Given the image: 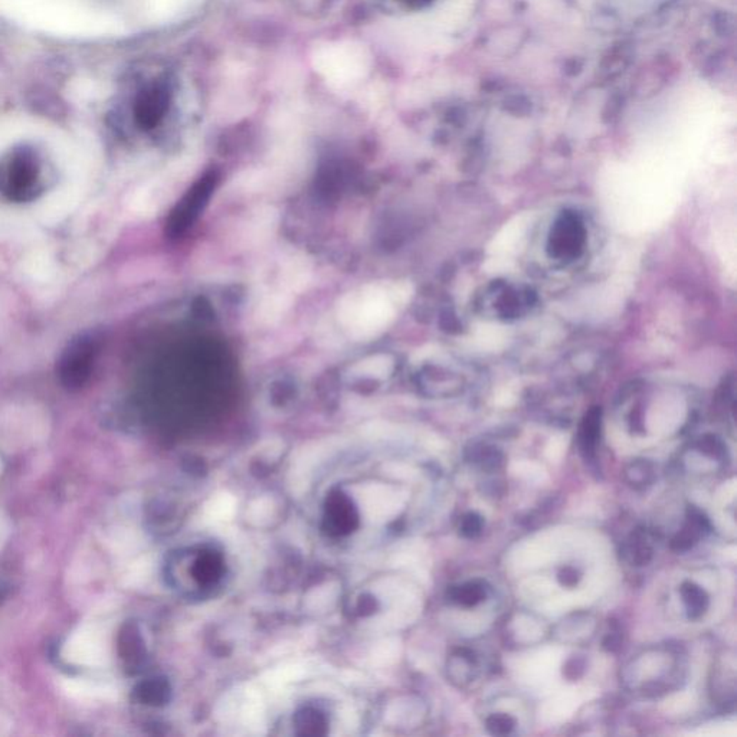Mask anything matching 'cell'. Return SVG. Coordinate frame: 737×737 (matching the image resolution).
Listing matches in <instances>:
<instances>
[{
    "mask_svg": "<svg viewBox=\"0 0 737 737\" xmlns=\"http://www.w3.org/2000/svg\"><path fill=\"white\" fill-rule=\"evenodd\" d=\"M343 325L359 339L376 336L393 317L388 293L381 285H367L350 293L339 305Z\"/></svg>",
    "mask_w": 737,
    "mask_h": 737,
    "instance_id": "6da1fadb",
    "label": "cell"
},
{
    "mask_svg": "<svg viewBox=\"0 0 737 737\" xmlns=\"http://www.w3.org/2000/svg\"><path fill=\"white\" fill-rule=\"evenodd\" d=\"M63 657L71 664L100 668L111 658L110 633L105 625L87 622L71 633L63 648Z\"/></svg>",
    "mask_w": 737,
    "mask_h": 737,
    "instance_id": "7a4b0ae2",
    "label": "cell"
},
{
    "mask_svg": "<svg viewBox=\"0 0 737 737\" xmlns=\"http://www.w3.org/2000/svg\"><path fill=\"white\" fill-rule=\"evenodd\" d=\"M585 224L575 212H564L554 221L547 238V254L552 260L571 264L583 254L586 245Z\"/></svg>",
    "mask_w": 737,
    "mask_h": 737,
    "instance_id": "3957f363",
    "label": "cell"
},
{
    "mask_svg": "<svg viewBox=\"0 0 737 737\" xmlns=\"http://www.w3.org/2000/svg\"><path fill=\"white\" fill-rule=\"evenodd\" d=\"M38 163L34 153L14 150L0 160V192L7 198L22 201L35 186Z\"/></svg>",
    "mask_w": 737,
    "mask_h": 737,
    "instance_id": "277c9868",
    "label": "cell"
},
{
    "mask_svg": "<svg viewBox=\"0 0 737 737\" xmlns=\"http://www.w3.org/2000/svg\"><path fill=\"white\" fill-rule=\"evenodd\" d=\"M95 354L97 342L94 337L80 336L74 340L59 360V379L66 386H81L90 378Z\"/></svg>",
    "mask_w": 737,
    "mask_h": 737,
    "instance_id": "5b68a950",
    "label": "cell"
},
{
    "mask_svg": "<svg viewBox=\"0 0 737 737\" xmlns=\"http://www.w3.org/2000/svg\"><path fill=\"white\" fill-rule=\"evenodd\" d=\"M533 295L530 291L514 285L497 284L487 294V307L499 319H517L529 312L533 304Z\"/></svg>",
    "mask_w": 737,
    "mask_h": 737,
    "instance_id": "8992f818",
    "label": "cell"
},
{
    "mask_svg": "<svg viewBox=\"0 0 737 737\" xmlns=\"http://www.w3.org/2000/svg\"><path fill=\"white\" fill-rule=\"evenodd\" d=\"M169 93L162 85L144 88L135 100V120L142 127L152 128L166 115Z\"/></svg>",
    "mask_w": 737,
    "mask_h": 737,
    "instance_id": "52a82bcc",
    "label": "cell"
},
{
    "mask_svg": "<svg viewBox=\"0 0 737 737\" xmlns=\"http://www.w3.org/2000/svg\"><path fill=\"white\" fill-rule=\"evenodd\" d=\"M359 503L364 516L372 522H381L395 514L393 495L381 484L366 485L360 493Z\"/></svg>",
    "mask_w": 737,
    "mask_h": 737,
    "instance_id": "ba28073f",
    "label": "cell"
},
{
    "mask_svg": "<svg viewBox=\"0 0 737 737\" xmlns=\"http://www.w3.org/2000/svg\"><path fill=\"white\" fill-rule=\"evenodd\" d=\"M64 692L75 699L83 700H113L117 697V690L105 682H93L87 679H63Z\"/></svg>",
    "mask_w": 737,
    "mask_h": 737,
    "instance_id": "9c48e42d",
    "label": "cell"
},
{
    "mask_svg": "<svg viewBox=\"0 0 737 737\" xmlns=\"http://www.w3.org/2000/svg\"><path fill=\"white\" fill-rule=\"evenodd\" d=\"M709 529V523L706 517L700 514L696 510H690L689 522L685 524L682 533L677 534L672 540V547L675 552H685L692 549L697 540L702 536L704 530Z\"/></svg>",
    "mask_w": 737,
    "mask_h": 737,
    "instance_id": "30bf717a",
    "label": "cell"
},
{
    "mask_svg": "<svg viewBox=\"0 0 737 737\" xmlns=\"http://www.w3.org/2000/svg\"><path fill=\"white\" fill-rule=\"evenodd\" d=\"M601 431V409L593 408L586 413L581 428V447L586 457H593Z\"/></svg>",
    "mask_w": 737,
    "mask_h": 737,
    "instance_id": "8fae6325",
    "label": "cell"
},
{
    "mask_svg": "<svg viewBox=\"0 0 737 737\" xmlns=\"http://www.w3.org/2000/svg\"><path fill=\"white\" fill-rule=\"evenodd\" d=\"M393 369V360L384 354L372 356L369 359L362 360L354 369V373L364 378L383 379L391 373Z\"/></svg>",
    "mask_w": 737,
    "mask_h": 737,
    "instance_id": "7c38bea8",
    "label": "cell"
},
{
    "mask_svg": "<svg viewBox=\"0 0 737 737\" xmlns=\"http://www.w3.org/2000/svg\"><path fill=\"white\" fill-rule=\"evenodd\" d=\"M682 599H684L687 613L692 620H697L704 615L707 606H709V596L700 586L694 583H684L682 588Z\"/></svg>",
    "mask_w": 737,
    "mask_h": 737,
    "instance_id": "4fadbf2b",
    "label": "cell"
},
{
    "mask_svg": "<svg viewBox=\"0 0 737 737\" xmlns=\"http://www.w3.org/2000/svg\"><path fill=\"white\" fill-rule=\"evenodd\" d=\"M236 502L233 495L228 493H222L216 495L206 504L204 516L212 522H224L229 520L235 513Z\"/></svg>",
    "mask_w": 737,
    "mask_h": 737,
    "instance_id": "5bb4252c",
    "label": "cell"
},
{
    "mask_svg": "<svg viewBox=\"0 0 737 737\" xmlns=\"http://www.w3.org/2000/svg\"><path fill=\"white\" fill-rule=\"evenodd\" d=\"M453 598L461 605L475 606L485 598V588L478 582H468L453 589Z\"/></svg>",
    "mask_w": 737,
    "mask_h": 737,
    "instance_id": "9a60e30c",
    "label": "cell"
},
{
    "mask_svg": "<svg viewBox=\"0 0 737 737\" xmlns=\"http://www.w3.org/2000/svg\"><path fill=\"white\" fill-rule=\"evenodd\" d=\"M274 512H275V507H274L273 500L270 497H261L250 505V509L246 513V519L255 526H263L273 519Z\"/></svg>",
    "mask_w": 737,
    "mask_h": 737,
    "instance_id": "2e32d148",
    "label": "cell"
},
{
    "mask_svg": "<svg viewBox=\"0 0 737 737\" xmlns=\"http://www.w3.org/2000/svg\"><path fill=\"white\" fill-rule=\"evenodd\" d=\"M337 588L333 585L320 586L314 589L307 596V606L312 611L324 610L327 606H332L336 601Z\"/></svg>",
    "mask_w": 737,
    "mask_h": 737,
    "instance_id": "e0dca14e",
    "label": "cell"
},
{
    "mask_svg": "<svg viewBox=\"0 0 737 737\" xmlns=\"http://www.w3.org/2000/svg\"><path fill=\"white\" fill-rule=\"evenodd\" d=\"M630 549L631 559H632L633 564L644 566V564H647L648 562L651 561L652 551H651L650 544L647 543V539H645L644 534L641 533V532L632 534Z\"/></svg>",
    "mask_w": 737,
    "mask_h": 737,
    "instance_id": "ac0fdd59",
    "label": "cell"
},
{
    "mask_svg": "<svg viewBox=\"0 0 737 737\" xmlns=\"http://www.w3.org/2000/svg\"><path fill=\"white\" fill-rule=\"evenodd\" d=\"M487 729L494 736H504L514 729V719L509 714H493L487 719Z\"/></svg>",
    "mask_w": 737,
    "mask_h": 737,
    "instance_id": "d6986e66",
    "label": "cell"
},
{
    "mask_svg": "<svg viewBox=\"0 0 737 737\" xmlns=\"http://www.w3.org/2000/svg\"><path fill=\"white\" fill-rule=\"evenodd\" d=\"M302 668L298 667V665H288V667L278 668L275 672H271L270 682L278 685L285 684V682L302 677Z\"/></svg>",
    "mask_w": 737,
    "mask_h": 737,
    "instance_id": "ffe728a7",
    "label": "cell"
},
{
    "mask_svg": "<svg viewBox=\"0 0 737 737\" xmlns=\"http://www.w3.org/2000/svg\"><path fill=\"white\" fill-rule=\"evenodd\" d=\"M483 519L478 516L477 513H470L463 520L461 524V533L464 534L468 539H474L478 534L482 533Z\"/></svg>",
    "mask_w": 737,
    "mask_h": 737,
    "instance_id": "44dd1931",
    "label": "cell"
},
{
    "mask_svg": "<svg viewBox=\"0 0 737 737\" xmlns=\"http://www.w3.org/2000/svg\"><path fill=\"white\" fill-rule=\"evenodd\" d=\"M244 723L250 726L251 729L263 726V710L258 704L251 702L250 706H246V709L244 710Z\"/></svg>",
    "mask_w": 737,
    "mask_h": 737,
    "instance_id": "7402d4cb",
    "label": "cell"
},
{
    "mask_svg": "<svg viewBox=\"0 0 737 737\" xmlns=\"http://www.w3.org/2000/svg\"><path fill=\"white\" fill-rule=\"evenodd\" d=\"M699 448L702 453H709L712 457H719L720 453H723L722 443L716 436H704L699 443Z\"/></svg>",
    "mask_w": 737,
    "mask_h": 737,
    "instance_id": "603a6c76",
    "label": "cell"
},
{
    "mask_svg": "<svg viewBox=\"0 0 737 737\" xmlns=\"http://www.w3.org/2000/svg\"><path fill=\"white\" fill-rule=\"evenodd\" d=\"M559 582H561L562 586H566V588H575L576 585L579 583V572L573 568H564L562 569L561 573H559Z\"/></svg>",
    "mask_w": 737,
    "mask_h": 737,
    "instance_id": "cb8c5ba5",
    "label": "cell"
},
{
    "mask_svg": "<svg viewBox=\"0 0 737 737\" xmlns=\"http://www.w3.org/2000/svg\"><path fill=\"white\" fill-rule=\"evenodd\" d=\"M401 2L413 9H421V7L428 6L433 0H401Z\"/></svg>",
    "mask_w": 737,
    "mask_h": 737,
    "instance_id": "d4e9b609",
    "label": "cell"
},
{
    "mask_svg": "<svg viewBox=\"0 0 737 737\" xmlns=\"http://www.w3.org/2000/svg\"><path fill=\"white\" fill-rule=\"evenodd\" d=\"M6 533H7L6 523H5V520L2 519V517H0V542H4L5 537H6Z\"/></svg>",
    "mask_w": 737,
    "mask_h": 737,
    "instance_id": "484cf974",
    "label": "cell"
}]
</instances>
